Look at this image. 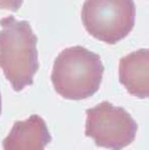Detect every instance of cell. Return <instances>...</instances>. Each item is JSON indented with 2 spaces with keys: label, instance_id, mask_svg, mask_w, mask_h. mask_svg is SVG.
Wrapping results in <instances>:
<instances>
[{
  "label": "cell",
  "instance_id": "6da1fadb",
  "mask_svg": "<svg viewBox=\"0 0 149 150\" xmlns=\"http://www.w3.org/2000/svg\"><path fill=\"white\" fill-rule=\"evenodd\" d=\"M0 68L15 91L32 86L39 70L38 37L26 20L13 15L0 19Z\"/></svg>",
  "mask_w": 149,
  "mask_h": 150
},
{
  "label": "cell",
  "instance_id": "7a4b0ae2",
  "mask_svg": "<svg viewBox=\"0 0 149 150\" xmlns=\"http://www.w3.org/2000/svg\"><path fill=\"white\" fill-rule=\"evenodd\" d=\"M105 67L100 56L83 46L60 52L53 65L51 82L58 95L70 100L90 98L100 90Z\"/></svg>",
  "mask_w": 149,
  "mask_h": 150
},
{
  "label": "cell",
  "instance_id": "3957f363",
  "mask_svg": "<svg viewBox=\"0 0 149 150\" xmlns=\"http://www.w3.org/2000/svg\"><path fill=\"white\" fill-rule=\"evenodd\" d=\"M136 7L133 0H88L81 18L90 36L114 45L132 31Z\"/></svg>",
  "mask_w": 149,
  "mask_h": 150
},
{
  "label": "cell",
  "instance_id": "277c9868",
  "mask_svg": "<svg viewBox=\"0 0 149 150\" xmlns=\"http://www.w3.org/2000/svg\"><path fill=\"white\" fill-rule=\"evenodd\" d=\"M85 114V135L97 146L120 150L134 141L138 124L122 106L105 100L87 109Z\"/></svg>",
  "mask_w": 149,
  "mask_h": 150
},
{
  "label": "cell",
  "instance_id": "5b68a950",
  "mask_svg": "<svg viewBox=\"0 0 149 150\" xmlns=\"http://www.w3.org/2000/svg\"><path fill=\"white\" fill-rule=\"evenodd\" d=\"M51 141L45 120L38 114H32L24 121H15L2 146L4 150H43Z\"/></svg>",
  "mask_w": 149,
  "mask_h": 150
},
{
  "label": "cell",
  "instance_id": "8992f818",
  "mask_svg": "<svg viewBox=\"0 0 149 150\" xmlns=\"http://www.w3.org/2000/svg\"><path fill=\"white\" fill-rule=\"evenodd\" d=\"M119 83L131 96L146 98L149 96V50L138 49L121 58L118 68Z\"/></svg>",
  "mask_w": 149,
  "mask_h": 150
},
{
  "label": "cell",
  "instance_id": "52a82bcc",
  "mask_svg": "<svg viewBox=\"0 0 149 150\" xmlns=\"http://www.w3.org/2000/svg\"><path fill=\"white\" fill-rule=\"evenodd\" d=\"M23 3L22 0L20 1H0V9H9L12 11H16L20 8Z\"/></svg>",
  "mask_w": 149,
  "mask_h": 150
},
{
  "label": "cell",
  "instance_id": "ba28073f",
  "mask_svg": "<svg viewBox=\"0 0 149 150\" xmlns=\"http://www.w3.org/2000/svg\"><path fill=\"white\" fill-rule=\"evenodd\" d=\"M2 111V98H1V93H0V115H1Z\"/></svg>",
  "mask_w": 149,
  "mask_h": 150
}]
</instances>
